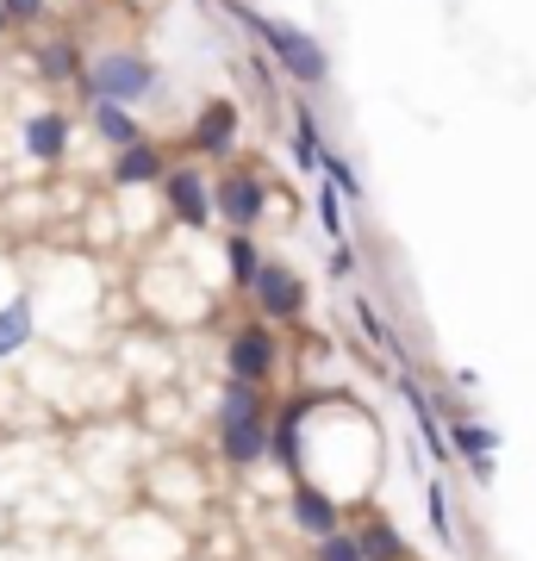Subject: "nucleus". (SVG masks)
<instances>
[{
    "label": "nucleus",
    "instance_id": "obj_8",
    "mask_svg": "<svg viewBox=\"0 0 536 561\" xmlns=\"http://www.w3.org/2000/svg\"><path fill=\"white\" fill-rule=\"evenodd\" d=\"M162 201H169V219L187 225V231L213 225V181H206V169H194V162H175V169L162 175Z\"/></svg>",
    "mask_w": 536,
    "mask_h": 561
},
{
    "label": "nucleus",
    "instance_id": "obj_25",
    "mask_svg": "<svg viewBox=\"0 0 536 561\" xmlns=\"http://www.w3.org/2000/svg\"><path fill=\"white\" fill-rule=\"evenodd\" d=\"M7 25H13V20H7V7H0V32H7Z\"/></svg>",
    "mask_w": 536,
    "mask_h": 561
},
{
    "label": "nucleus",
    "instance_id": "obj_16",
    "mask_svg": "<svg viewBox=\"0 0 536 561\" xmlns=\"http://www.w3.org/2000/svg\"><path fill=\"white\" fill-rule=\"evenodd\" d=\"M262 243L250 238V231H231V238H225V268H231V287H243V294H250V287H256V275H262Z\"/></svg>",
    "mask_w": 536,
    "mask_h": 561
},
{
    "label": "nucleus",
    "instance_id": "obj_9",
    "mask_svg": "<svg viewBox=\"0 0 536 561\" xmlns=\"http://www.w3.org/2000/svg\"><path fill=\"white\" fill-rule=\"evenodd\" d=\"M350 530H356V542H362V561H412L406 530H399L387 512H375V505H356V512H350Z\"/></svg>",
    "mask_w": 536,
    "mask_h": 561
},
{
    "label": "nucleus",
    "instance_id": "obj_11",
    "mask_svg": "<svg viewBox=\"0 0 536 561\" xmlns=\"http://www.w3.org/2000/svg\"><path fill=\"white\" fill-rule=\"evenodd\" d=\"M169 169H175V162H169V150H162L157 138L132 144V150H113V187H162Z\"/></svg>",
    "mask_w": 536,
    "mask_h": 561
},
{
    "label": "nucleus",
    "instance_id": "obj_24",
    "mask_svg": "<svg viewBox=\"0 0 536 561\" xmlns=\"http://www.w3.org/2000/svg\"><path fill=\"white\" fill-rule=\"evenodd\" d=\"M331 275H338V280H350V275H356V243H350V238H343V243H331Z\"/></svg>",
    "mask_w": 536,
    "mask_h": 561
},
{
    "label": "nucleus",
    "instance_id": "obj_12",
    "mask_svg": "<svg viewBox=\"0 0 536 561\" xmlns=\"http://www.w3.org/2000/svg\"><path fill=\"white\" fill-rule=\"evenodd\" d=\"M443 431H449V449H456L461 468H468V461L499 456V431H493L487 419H475V412H456V419H443Z\"/></svg>",
    "mask_w": 536,
    "mask_h": 561
},
{
    "label": "nucleus",
    "instance_id": "obj_4",
    "mask_svg": "<svg viewBox=\"0 0 536 561\" xmlns=\"http://www.w3.org/2000/svg\"><path fill=\"white\" fill-rule=\"evenodd\" d=\"M219 368H225V381L269 387V381L281 375V331H275V324H262V319L238 324V331L225 337V356H219Z\"/></svg>",
    "mask_w": 536,
    "mask_h": 561
},
{
    "label": "nucleus",
    "instance_id": "obj_7",
    "mask_svg": "<svg viewBox=\"0 0 536 561\" xmlns=\"http://www.w3.org/2000/svg\"><path fill=\"white\" fill-rule=\"evenodd\" d=\"M281 512H287V524H294V537H306V542L331 537V530L350 524V505L318 481H287V505H281Z\"/></svg>",
    "mask_w": 536,
    "mask_h": 561
},
{
    "label": "nucleus",
    "instance_id": "obj_1",
    "mask_svg": "<svg viewBox=\"0 0 536 561\" xmlns=\"http://www.w3.org/2000/svg\"><path fill=\"white\" fill-rule=\"evenodd\" d=\"M269 431H275L269 387L225 381L219 400H213V449H219V461L231 474H256L269 461Z\"/></svg>",
    "mask_w": 536,
    "mask_h": 561
},
{
    "label": "nucleus",
    "instance_id": "obj_3",
    "mask_svg": "<svg viewBox=\"0 0 536 561\" xmlns=\"http://www.w3.org/2000/svg\"><path fill=\"white\" fill-rule=\"evenodd\" d=\"M150 88H157V69H150L138 50H100V57H88V69H81V94H88V101L138 106Z\"/></svg>",
    "mask_w": 536,
    "mask_h": 561
},
{
    "label": "nucleus",
    "instance_id": "obj_20",
    "mask_svg": "<svg viewBox=\"0 0 536 561\" xmlns=\"http://www.w3.org/2000/svg\"><path fill=\"white\" fill-rule=\"evenodd\" d=\"M312 561H362L356 530L343 524V530H331V537H318V542H312Z\"/></svg>",
    "mask_w": 536,
    "mask_h": 561
},
{
    "label": "nucleus",
    "instance_id": "obj_2",
    "mask_svg": "<svg viewBox=\"0 0 536 561\" xmlns=\"http://www.w3.org/2000/svg\"><path fill=\"white\" fill-rule=\"evenodd\" d=\"M238 20L269 44V57H275V69L287 81L318 88V81L331 76V57H324V44H318L312 32H299V25H287V20H269V13H250V7H238Z\"/></svg>",
    "mask_w": 536,
    "mask_h": 561
},
{
    "label": "nucleus",
    "instance_id": "obj_6",
    "mask_svg": "<svg viewBox=\"0 0 536 561\" xmlns=\"http://www.w3.org/2000/svg\"><path fill=\"white\" fill-rule=\"evenodd\" d=\"M250 306H256V319L262 324H299L306 319V280L294 275V262H262V275H256V287H250Z\"/></svg>",
    "mask_w": 536,
    "mask_h": 561
},
{
    "label": "nucleus",
    "instance_id": "obj_17",
    "mask_svg": "<svg viewBox=\"0 0 536 561\" xmlns=\"http://www.w3.org/2000/svg\"><path fill=\"white\" fill-rule=\"evenodd\" d=\"M88 69V57L76 50V38H44L38 44V76L44 81H76Z\"/></svg>",
    "mask_w": 536,
    "mask_h": 561
},
{
    "label": "nucleus",
    "instance_id": "obj_22",
    "mask_svg": "<svg viewBox=\"0 0 536 561\" xmlns=\"http://www.w3.org/2000/svg\"><path fill=\"white\" fill-rule=\"evenodd\" d=\"M318 225L331 231V243H343V194L331 187V181L318 187Z\"/></svg>",
    "mask_w": 536,
    "mask_h": 561
},
{
    "label": "nucleus",
    "instance_id": "obj_14",
    "mask_svg": "<svg viewBox=\"0 0 536 561\" xmlns=\"http://www.w3.org/2000/svg\"><path fill=\"white\" fill-rule=\"evenodd\" d=\"M94 113V138L100 144H113V150H132V144H144V119L132 113V106H119V101H88Z\"/></svg>",
    "mask_w": 536,
    "mask_h": 561
},
{
    "label": "nucleus",
    "instance_id": "obj_19",
    "mask_svg": "<svg viewBox=\"0 0 536 561\" xmlns=\"http://www.w3.org/2000/svg\"><path fill=\"white\" fill-rule=\"evenodd\" d=\"M324 162V144H318V119L306 106H294V175H312Z\"/></svg>",
    "mask_w": 536,
    "mask_h": 561
},
{
    "label": "nucleus",
    "instance_id": "obj_18",
    "mask_svg": "<svg viewBox=\"0 0 536 561\" xmlns=\"http://www.w3.org/2000/svg\"><path fill=\"white\" fill-rule=\"evenodd\" d=\"M424 524H431V537L443 549H461L456 542V512H449V486L443 481H424Z\"/></svg>",
    "mask_w": 536,
    "mask_h": 561
},
{
    "label": "nucleus",
    "instance_id": "obj_23",
    "mask_svg": "<svg viewBox=\"0 0 536 561\" xmlns=\"http://www.w3.org/2000/svg\"><path fill=\"white\" fill-rule=\"evenodd\" d=\"M0 7H7V20H13V25H44V20H50V7H44V0H0Z\"/></svg>",
    "mask_w": 536,
    "mask_h": 561
},
{
    "label": "nucleus",
    "instance_id": "obj_15",
    "mask_svg": "<svg viewBox=\"0 0 536 561\" xmlns=\"http://www.w3.org/2000/svg\"><path fill=\"white\" fill-rule=\"evenodd\" d=\"M32 337H38V319H32V294H13V300L0 306V362H13Z\"/></svg>",
    "mask_w": 536,
    "mask_h": 561
},
{
    "label": "nucleus",
    "instance_id": "obj_13",
    "mask_svg": "<svg viewBox=\"0 0 536 561\" xmlns=\"http://www.w3.org/2000/svg\"><path fill=\"white\" fill-rule=\"evenodd\" d=\"M25 150H32L38 162H62V157H69V113H62V106L32 113V119H25Z\"/></svg>",
    "mask_w": 536,
    "mask_h": 561
},
{
    "label": "nucleus",
    "instance_id": "obj_21",
    "mask_svg": "<svg viewBox=\"0 0 536 561\" xmlns=\"http://www.w3.org/2000/svg\"><path fill=\"white\" fill-rule=\"evenodd\" d=\"M318 169H324V181L338 187L343 201H362V181H356V169H350L343 157H331V150H324V162H318Z\"/></svg>",
    "mask_w": 536,
    "mask_h": 561
},
{
    "label": "nucleus",
    "instance_id": "obj_10",
    "mask_svg": "<svg viewBox=\"0 0 536 561\" xmlns=\"http://www.w3.org/2000/svg\"><path fill=\"white\" fill-rule=\"evenodd\" d=\"M238 125H243L238 101H206L199 119H194V131H187V150H194V157H231Z\"/></svg>",
    "mask_w": 536,
    "mask_h": 561
},
{
    "label": "nucleus",
    "instance_id": "obj_5",
    "mask_svg": "<svg viewBox=\"0 0 536 561\" xmlns=\"http://www.w3.org/2000/svg\"><path fill=\"white\" fill-rule=\"evenodd\" d=\"M262 213H269V181L250 162H231L219 181H213V219H225L231 231H256Z\"/></svg>",
    "mask_w": 536,
    "mask_h": 561
}]
</instances>
